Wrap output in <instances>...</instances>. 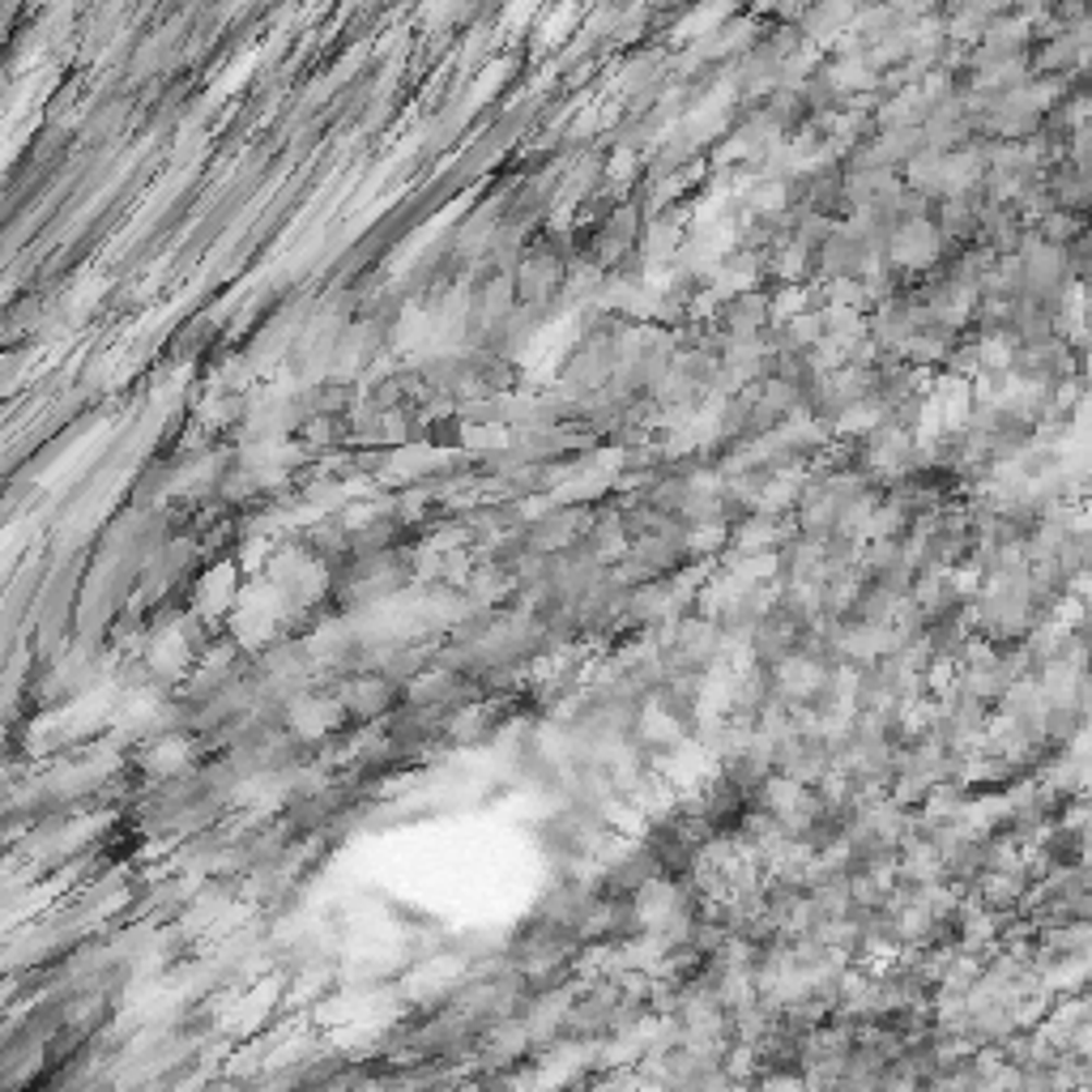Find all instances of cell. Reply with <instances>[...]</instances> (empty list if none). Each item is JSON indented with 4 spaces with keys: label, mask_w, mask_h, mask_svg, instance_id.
I'll return each mask as SVG.
<instances>
[{
    "label": "cell",
    "mask_w": 1092,
    "mask_h": 1092,
    "mask_svg": "<svg viewBox=\"0 0 1092 1092\" xmlns=\"http://www.w3.org/2000/svg\"><path fill=\"white\" fill-rule=\"evenodd\" d=\"M1092 222L1089 218H1080V214H1067V209H1049L1045 218L1033 222V231L1042 235L1045 244H1054V248H1071L1084 231H1089Z\"/></svg>",
    "instance_id": "1"
}]
</instances>
